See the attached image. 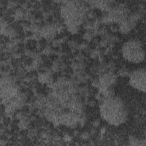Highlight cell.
<instances>
[{
	"label": "cell",
	"instance_id": "cell-4",
	"mask_svg": "<svg viewBox=\"0 0 146 146\" xmlns=\"http://www.w3.org/2000/svg\"><path fill=\"white\" fill-rule=\"evenodd\" d=\"M79 7L76 5H68L63 9V15L64 19L70 25H78L83 17V13L80 11Z\"/></svg>",
	"mask_w": 146,
	"mask_h": 146
},
{
	"label": "cell",
	"instance_id": "cell-2",
	"mask_svg": "<svg viewBox=\"0 0 146 146\" xmlns=\"http://www.w3.org/2000/svg\"><path fill=\"white\" fill-rule=\"evenodd\" d=\"M123 58L127 61L139 63L145 58V51L141 42L137 39H131L126 41L121 47Z\"/></svg>",
	"mask_w": 146,
	"mask_h": 146
},
{
	"label": "cell",
	"instance_id": "cell-1",
	"mask_svg": "<svg viewBox=\"0 0 146 146\" xmlns=\"http://www.w3.org/2000/svg\"><path fill=\"white\" fill-rule=\"evenodd\" d=\"M100 113L102 119L107 123L118 126L127 120L128 110L121 99L117 96H111L101 102Z\"/></svg>",
	"mask_w": 146,
	"mask_h": 146
},
{
	"label": "cell",
	"instance_id": "cell-3",
	"mask_svg": "<svg viewBox=\"0 0 146 146\" xmlns=\"http://www.w3.org/2000/svg\"><path fill=\"white\" fill-rule=\"evenodd\" d=\"M145 70L139 68L133 70L129 75V84L135 89L145 92Z\"/></svg>",
	"mask_w": 146,
	"mask_h": 146
}]
</instances>
